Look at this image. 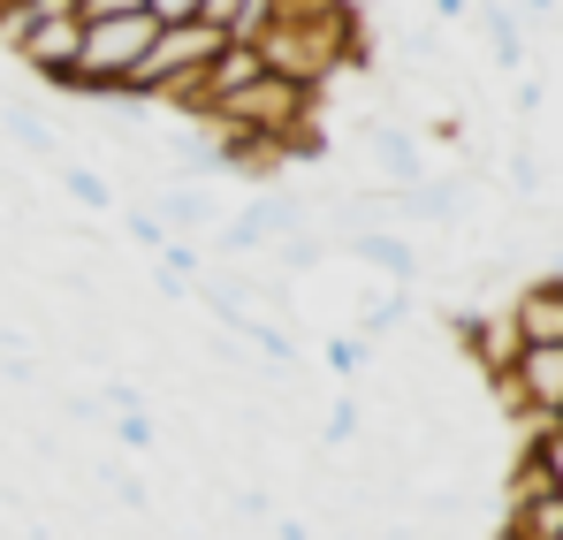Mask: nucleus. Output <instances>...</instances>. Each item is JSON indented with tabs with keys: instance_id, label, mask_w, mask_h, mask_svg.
<instances>
[{
	"instance_id": "obj_1",
	"label": "nucleus",
	"mask_w": 563,
	"mask_h": 540,
	"mask_svg": "<svg viewBox=\"0 0 563 540\" xmlns=\"http://www.w3.org/2000/svg\"><path fill=\"white\" fill-rule=\"evenodd\" d=\"M221 46H229V31L206 23V15H190V23H161L153 46H145V62H137V77H130V91L153 99L161 85H176V77H206Z\"/></svg>"
},
{
	"instance_id": "obj_2",
	"label": "nucleus",
	"mask_w": 563,
	"mask_h": 540,
	"mask_svg": "<svg viewBox=\"0 0 563 540\" xmlns=\"http://www.w3.org/2000/svg\"><path fill=\"white\" fill-rule=\"evenodd\" d=\"M358 145H366V161H374V183H427L434 176L427 137L404 130V122H388V114H358Z\"/></svg>"
},
{
	"instance_id": "obj_3",
	"label": "nucleus",
	"mask_w": 563,
	"mask_h": 540,
	"mask_svg": "<svg viewBox=\"0 0 563 540\" xmlns=\"http://www.w3.org/2000/svg\"><path fill=\"white\" fill-rule=\"evenodd\" d=\"M137 206H145L168 236H190V244H198V236H213V221H229V213H221V198H213L206 183H153Z\"/></svg>"
},
{
	"instance_id": "obj_4",
	"label": "nucleus",
	"mask_w": 563,
	"mask_h": 540,
	"mask_svg": "<svg viewBox=\"0 0 563 540\" xmlns=\"http://www.w3.org/2000/svg\"><path fill=\"white\" fill-rule=\"evenodd\" d=\"M510 320H518V335L526 343H563V274H526L518 289H510Z\"/></svg>"
},
{
	"instance_id": "obj_5",
	"label": "nucleus",
	"mask_w": 563,
	"mask_h": 540,
	"mask_svg": "<svg viewBox=\"0 0 563 540\" xmlns=\"http://www.w3.org/2000/svg\"><path fill=\"white\" fill-rule=\"evenodd\" d=\"M510 190H518V198H541V190H549V168H541L533 137H518V145H510Z\"/></svg>"
},
{
	"instance_id": "obj_6",
	"label": "nucleus",
	"mask_w": 563,
	"mask_h": 540,
	"mask_svg": "<svg viewBox=\"0 0 563 540\" xmlns=\"http://www.w3.org/2000/svg\"><path fill=\"white\" fill-rule=\"evenodd\" d=\"M526 456L541 464V480H549V487L563 495V419H556V427H541V434L526 442Z\"/></svg>"
},
{
	"instance_id": "obj_7",
	"label": "nucleus",
	"mask_w": 563,
	"mask_h": 540,
	"mask_svg": "<svg viewBox=\"0 0 563 540\" xmlns=\"http://www.w3.org/2000/svg\"><path fill=\"white\" fill-rule=\"evenodd\" d=\"M145 15H153V23H190V15H206V8H198V0H145Z\"/></svg>"
},
{
	"instance_id": "obj_8",
	"label": "nucleus",
	"mask_w": 563,
	"mask_h": 540,
	"mask_svg": "<svg viewBox=\"0 0 563 540\" xmlns=\"http://www.w3.org/2000/svg\"><path fill=\"white\" fill-rule=\"evenodd\" d=\"M541 99H549V91L533 85V77H518V91H510V107H518V122H533V114H541Z\"/></svg>"
},
{
	"instance_id": "obj_9",
	"label": "nucleus",
	"mask_w": 563,
	"mask_h": 540,
	"mask_svg": "<svg viewBox=\"0 0 563 540\" xmlns=\"http://www.w3.org/2000/svg\"><path fill=\"white\" fill-rule=\"evenodd\" d=\"M130 8H145V0H77V15H130Z\"/></svg>"
},
{
	"instance_id": "obj_10",
	"label": "nucleus",
	"mask_w": 563,
	"mask_h": 540,
	"mask_svg": "<svg viewBox=\"0 0 563 540\" xmlns=\"http://www.w3.org/2000/svg\"><path fill=\"white\" fill-rule=\"evenodd\" d=\"M198 8H206V23H229V15H236L244 0H198Z\"/></svg>"
}]
</instances>
